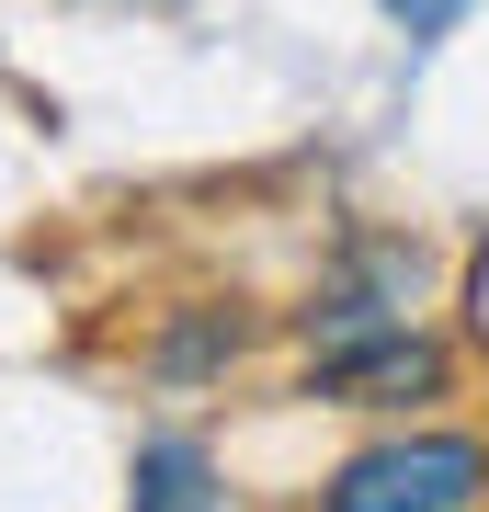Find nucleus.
Returning a JSON list of instances; mask_svg holds the SVG:
<instances>
[{"label": "nucleus", "instance_id": "obj_1", "mask_svg": "<svg viewBox=\"0 0 489 512\" xmlns=\"http://www.w3.org/2000/svg\"><path fill=\"white\" fill-rule=\"evenodd\" d=\"M489 501V444L478 433H376L364 456L319 478V512H478Z\"/></svg>", "mask_w": 489, "mask_h": 512}, {"label": "nucleus", "instance_id": "obj_2", "mask_svg": "<svg viewBox=\"0 0 489 512\" xmlns=\"http://www.w3.org/2000/svg\"><path fill=\"white\" fill-rule=\"evenodd\" d=\"M444 342L433 330H364V342H330L319 365H308V399H342V410H421V399H444Z\"/></svg>", "mask_w": 489, "mask_h": 512}, {"label": "nucleus", "instance_id": "obj_3", "mask_svg": "<svg viewBox=\"0 0 489 512\" xmlns=\"http://www.w3.org/2000/svg\"><path fill=\"white\" fill-rule=\"evenodd\" d=\"M126 512H228L217 501V456L194 433H148L126 467Z\"/></svg>", "mask_w": 489, "mask_h": 512}, {"label": "nucleus", "instance_id": "obj_4", "mask_svg": "<svg viewBox=\"0 0 489 512\" xmlns=\"http://www.w3.org/2000/svg\"><path fill=\"white\" fill-rule=\"evenodd\" d=\"M239 342H251V319H182L171 342H160V376H205V365H239Z\"/></svg>", "mask_w": 489, "mask_h": 512}]
</instances>
